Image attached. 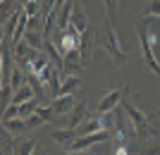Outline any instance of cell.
Masks as SVG:
<instances>
[{
  "label": "cell",
  "instance_id": "cell-1",
  "mask_svg": "<svg viewBox=\"0 0 160 155\" xmlns=\"http://www.w3.org/2000/svg\"><path fill=\"white\" fill-rule=\"evenodd\" d=\"M155 17H146V14H139L134 17V27H136V34H139V50H141V60L153 74L160 76V62L158 55H155V48H158V38L151 31Z\"/></svg>",
  "mask_w": 160,
  "mask_h": 155
},
{
  "label": "cell",
  "instance_id": "cell-2",
  "mask_svg": "<svg viewBox=\"0 0 160 155\" xmlns=\"http://www.w3.org/2000/svg\"><path fill=\"white\" fill-rule=\"evenodd\" d=\"M98 46L105 50L110 57H112V62L117 65V67H124L129 62V57H134L136 53H124L120 46V36H117V31H115V24L112 22H103V27L98 29Z\"/></svg>",
  "mask_w": 160,
  "mask_h": 155
},
{
  "label": "cell",
  "instance_id": "cell-3",
  "mask_svg": "<svg viewBox=\"0 0 160 155\" xmlns=\"http://www.w3.org/2000/svg\"><path fill=\"white\" fill-rule=\"evenodd\" d=\"M122 105H124V110H127V115H129V119H132V124H134V131H136V136H139L141 141H146V138H151V136L155 134L153 129H151V117L146 115V112H141L134 103H129V100H122Z\"/></svg>",
  "mask_w": 160,
  "mask_h": 155
},
{
  "label": "cell",
  "instance_id": "cell-4",
  "mask_svg": "<svg viewBox=\"0 0 160 155\" xmlns=\"http://www.w3.org/2000/svg\"><path fill=\"white\" fill-rule=\"evenodd\" d=\"M50 41L58 46V50H60L62 55H69V53H77V50H79V46H81V34H77V31H74V27L55 29V34L50 36Z\"/></svg>",
  "mask_w": 160,
  "mask_h": 155
},
{
  "label": "cell",
  "instance_id": "cell-5",
  "mask_svg": "<svg viewBox=\"0 0 160 155\" xmlns=\"http://www.w3.org/2000/svg\"><path fill=\"white\" fill-rule=\"evenodd\" d=\"M98 46V29L91 24V27L81 34V46H79V55H81V65L84 67H91V62H93V50Z\"/></svg>",
  "mask_w": 160,
  "mask_h": 155
},
{
  "label": "cell",
  "instance_id": "cell-6",
  "mask_svg": "<svg viewBox=\"0 0 160 155\" xmlns=\"http://www.w3.org/2000/svg\"><path fill=\"white\" fill-rule=\"evenodd\" d=\"M112 136H115V131H108V129H100V131H96V134H86V136H77V141L72 143L69 153L88 150V148H93V146H98V143L112 141Z\"/></svg>",
  "mask_w": 160,
  "mask_h": 155
},
{
  "label": "cell",
  "instance_id": "cell-7",
  "mask_svg": "<svg viewBox=\"0 0 160 155\" xmlns=\"http://www.w3.org/2000/svg\"><path fill=\"white\" fill-rule=\"evenodd\" d=\"M127 93H129V86H117V88H112V91H103V98H100L96 112H108V110L117 108Z\"/></svg>",
  "mask_w": 160,
  "mask_h": 155
},
{
  "label": "cell",
  "instance_id": "cell-8",
  "mask_svg": "<svg viewBox=\"0 0 160 155\" xmlns=\"http://www.w3.org/2000/svg\"><path fill=\"white\" fill-rule=\"evenodd\" d=\"M91 115H93V112H91V108H88V103L86 100H77V105L72 108V112L67 115L65 124H67V127H72V129H77L81 122L86 119V117H91Z\"/></svg>",
  "mask_w": 160,
  "mask_h": 155
},
{
  "label": "cell",
  "instance_id": "cell-9",
  "mask_svg": "<svg viewBox=\"0 0 160 155\" xmlns=\"http://www.w3.org/2000/svg\"><path fill=\"white\" fill-rule=\"evenodd\" d=\"M50 136H53V141L60 143V148L65 150V153H69V148H72V143L77 141L79 131H77V129H72V127H67V129H55Z\"/></svg>",
  "mask_w": 160,
  "mask_h": 155
},
{
  "label": "cell",
  "instance_id": "cell-10",
  "mask_svg": "<svg viewBox=\"0 0 160 155\" xmlns=\"http://www.w3.org/2000/svg\"><path fill=\"white\" fill-rule=\"evenodd\" d=\"M77 105V95H58V98H53V110H55V115H58V119L65 115H69L72 112V108Z\"/></svg>",
  "mask_w": 160,
  "mask_h": 155
},
{
  "label": "cell",
  "instance_id": "cell-11",
  "mask_svg": "<svg viewBox=\"0 0 160 155\" xmlns=\"http://www.w3.org/2000/svg\"><path fill=\"white\" fill-rule=\"evenodd\" d=\"M88 19H91V17L81 10L79 2H77V5H74V12H72V19H69V27H74V31H77V34H84V31L91 27V22H88Z\"/></svg>",
  "mask_w": 160,
  "mask_h": 155
},
{
  "label": "cell",
  "instance_id": "cell-12",
  "mask_svg": "<svg viewBox=\"0 0 160 155\" xmlns=\"http://www.w3.org/2000/svg\"><path fill=\"white\" fill-rule=\"evenodd\" d=\"M100 129H103V119H100V112H96V115L86 117V119L81 122L79 127H77V131H79V136H86V134H96Z\"/></svg>",
  "mask_w": 160,
  "mask_h": 155
},
{
  "label": "cell",
  "instance_id": "cell-13",
  "mask_svg": "<svg viewBox=\"0 0 160 155\" xmlns=\"http://www.w3.org/2000/svg\"><path fill=\"white\" fill-rule=\"evenodd\" d=\"M81 88V76H65L60 86V95H77V91Z\"/></svg>",
  "mask_w": 160,
  "mask_h": 155
},
{
  "label": "cell",
  "instance_id": "cell-14",
  "mask_svg": "<svg viewBox=\"0 0 160 155\" xmlns=\"http://www.w3.org/2000/svg\"><path fill=\"white\" fill-rule=\"evenodd\" d=\"M31 98H36V93H33V88H31V84H24V86H19L17 91H14V95H12V103H17V105H22V103H27V100H31Z\"/></svg>",
  "mask_w": 160,
  "mask_h": 155
},
{
  "label": "cell",
  "instance_id": "cell-15",
  "mask_svg": "<svg viewBox=\"0 0 160 155\" xmlns=\"http://www.w3.org/2000/svg\"><path fill=\"white\" fill-rule=\"evenodd\" d=\"M103 7H105V19L117 24V19H120V0H103Z\"/></svg>",
  "mask_w": 160,
  "mask_h": 155
},
{
  "label": "cell",
  "instance_id": "cell-16",
  "mask_svg": "<svg viewBox=\"0 0 160 155\" xmlns=\"http://www.w3.org/2000/svg\"><path fill=\"white\" fill-rule=\"evenodd\" d=\"M22 41H27L29 46L36 48V50H43V46H46V36H43V31H29V29H27V34H24Z\"/></svg>",
  "mask_w": 160,
  "mask_h": 155
},
{
  "label": "cell",
  "instance_id": "cell-17",
  "mask_svg": "<svg viewBox=\"0 0 160 155\" xmlns=\"http://www.w3.org/2000/svg\"><path fill=\"white\" fill-rule=\"evenodd\" d=\"M27 76H29V72L24 67H19V65H14V69H12V76H10V84H12V88L17 91L19 86H24L27 84Z\"/></svg>",
  "mask_w": 160,
  "mask_h": 155
},
{
  "label": "cell",
  "instance_id": "cell-18",
  "mask_svg": "<svg viewBox=\"0 0 160 155\" xmlns=\"http://www.w3.org/2000/svg\"><path fill=\"white\" fill-rule=\"evenodd\" d=\"M2 127L10 129L12 134H22V131H27V129H29V122L24 119V117H14V119H5V122H2Z\"/></svg>",
  "mask_w": 160,
  "mask_h": 155
},
{
  "label": "cell",
  "instance_id": "cell-19",
  "mask_svg": "<svg viewBox=\"0 0 160 155\" xmlns=\"http://www.w3.org/2000/svg\"><path fill=\"white\" fill-rule=\"evenodd\" d=\"M86 72V67L81 62H72V60H65V67H62V76H81Z\"/></svg>",
  "mask_w": 160,
  "mask_h": 155
},
{
  "label": "cell",
  "instance_id": "cell-20",
  "mask_svg": "<svg viewBox=\"0 0 160 155\" xmlns=\"http://www.w3.org/2000/svg\"><path fill=\"white\" fill-rule=\"evenodd\" d=\"M10 134H12V131L2 127V131H0V150H2V153H14V148H17L12 143V136Z\"/></svg>",
  "mask_w": 160,
  "mask_h": 155
},
{
  "label": "cell",
  "instance_id": "cell-21",
  "mask_svg": "<svg viewBox=\"0 0 160 155\" xmlns=\"http://www.w3.org/2000/svg\"><path fill=\"white\" fill-rule=\"evenodd\" d=\"M38 105H41V100L38 98H31V100H27V103H22L19 105V117H24V119H29V117L38 110Z\"/></svg>",
  "mask_w": 160,
  "mask_h": 155
},
{
  "label": "cell",
  "instance_id": "cell-22",
  "mask_svg": "<svg viewBox=\"0 0 160 155\" xmlns=\"http://www.w3.org/2000/svg\"><path fill=\"white\" fill-rule=\"evenodd\" d=\"M33 150H38V141H36V138H27V141L17 143V148H14V153H22V155H31Z\"/></svg>",
  "mask_w": 160,
  "mask_h": 155
},
{
  "label": "cell",
  "instance_id": "cell-23",
  "mask_svg": "<svg viewBox=\"0 0 160 155\" xmlns=\"http://www.w3.org/2000/svg\"><path fill=\"white\" fill-rule=\"evenodd\" d=\"M143 153H155V155H160V138L158 136H151V138H146L143 141Z\"/></svg>",
  "mask_w": 160,
  "mask_h": 155
},
{
  "label": "cell",
  "instance_id": "cell-24",
  "mask_svg": "<svg viewBox=\"0 0 160 155\" xmlns=\"http://www.w3.org/2000/svg\"><path fill=\"white\" fill-rule=\"evenodd\" d=\"M41 10H43V2H41V0H29L27 5H24V12H27L29 17H36V14H41Z\"/></svg>",
  "mask_w": 160,
  "mask_h": 155
},
{
  "label": "cell",
  "instance_id": "cell-25",
  "mask_svg": "<svg viewBox=\"0 0 160 155\" xmlns=\"http://www.w3.org/2000/svg\"><path fill=\"white\" fill-rule=\"evenodd\" d=\"M14 117H19V105H17V103H10V105L2 110V122L5 119H14Z\"/></svg>",
  "mask_w": 160,
  "mask_h": 155
},
{
  "label": "cell",
  "instance_id": "cell-26",
  "mask_svg": "<svg viewBox=\"0 0 160 155\" xmlns=\"http://www.w3.org/2000/svg\"><path fill=\"white\" fill-rule=\"evenodd\" d=\"M143 14L146 17H160V0H151V5H148V10Z\"/></svg>",
  "mask_w": 160,
  "mask_h": 155
},
{
  "label": "cell",
  "instance_id": "cell-27",
  "mask_svg": "<svg viewBox=\"0 0 160 155\" xmlns=\"http://www.w3.org/2000/svg\"><path fill=\"white\" fill-rule=\"evenodd\" d=\"M27 122H29V129H36V127H41V124H43V117H41L38 112H33Z\"/></svg>",
  "mask_w": 160,
  "mask_h": 155
},
{
  "label": "cell",
  "instance_id": "cell-28",
  "mask_svg": "<svg viewBox=\"0 0 160 155\" xmlns=\"http://www.w3.org/2000/svg\"><path fill=\"white\" fill-rule=\"evenodd\" d=\"M19 2H22V7H24V5H27V2H29V0H19Z\"/></svg>",
  "mask_w": 160,
  "mask_h": 155
},
{
  "label": "cell",
  "instance_id": "cell-29",
  "mask_svg": "<svg viewBox=\"0 0 160 155\" xmlns=\"http://www.w3.org/2000/svg\"><path fill=\"white\" fill-rule=\"evenodd\" d=\"M153 117H158V119H160V110H158V115H153Z\"/></svg>",
  "mask_w": 160,
  "mask_h": 155
}]
</instances>
